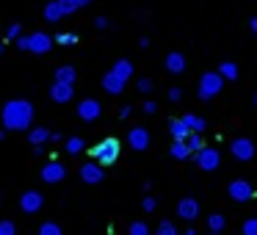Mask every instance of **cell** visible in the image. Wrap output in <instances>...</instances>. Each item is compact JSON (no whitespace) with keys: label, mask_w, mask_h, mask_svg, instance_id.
<instances>
[{"label":"cell","mask_w":257,"mask_h":235,"mask_svg":"<svg viewBox=\"0 0 257 235\" xmlns=\"http://www.w3.org/2000/svg\"><path fill=\"white\" fill-rule=\"evenodd\" d=\"M108 25H111V23H108V17H97L94 20V28H100V31H105Z\"/></svg>","instance_id":"obj_40"},{"label":"cell","mask_w":257,"mask_h":235,"mask_svg":"<svg viewBox=\"0 0 257 235\" xmlns=\"http://www.w3.org/2000/svg\"><path fill=\"white\" fill-rule=\"evenodd\" d=\"M227 194L232 202H249V199H254V185L249 180H232L227 185Z\"/></svg>","instance_id":"obj_7"},{"label":"cell","mask_w":257,"mask_h":235,"mask_svg":"<svg viewBox=\"0 0 257 235\" xmlns=\"http://www.w3.org/2000/svg\"><path fill=\"white\" fill-rule=\"evenodd\" d=\"M50 141H53V144H61V141H67V139H64L61 133H50Z\"/></svg>","instance_id":"obj_43"},{"label":"cell","mask_w":257,"mask_h":235,"mask_svg":"<svg viewBox=\"0 0 257 235\" xmlns=\"http://www.w3.org/2000/svg\"><path fill=\"white\" fill-rule=\"evenodd\" d=\"M130 113H133V108H130V105H122V108H119V119H127Z\"/></svg>","instance_id":"obj_42"},{"label":"cell","mask_w":257,"mask_h":235,"mask_svg":"<svg viewBox=\"0 0 257 235\" xmlns=\"http://www.w3.org/2000/svg\"><path fill=\"white\" fill-rule=\"evenodd\" d=\"M240 232H243V235H257V216L246 218L243 227H240Z\"/></svg>","instance_id":"obj_34"},{"label":"cell","mask_w":257,"mask_h":235,"mask_svg":"<svg viewBox=\"0 0 257 235\" xmlns=\"http://www.w3.org/2000/svg\"><path fill=\"white\" fill-rule=\"evenodd\" d=\"M136 86H139V91H141V94H150V91H152V86H155V83H152L150 78H141Z\"/></svg>","instance_id":"obj_37"},{"label":"cell","mask_w":257,"mask_h":235,"mask_svg":"<svg viewBox=\"0 0 257 235\" xmlns=\"http://www.w3.org/2000/svg\"><path fill=\"white\" fill-rule=\"evenodd\" d=\"M183 122L188 125V130H191V133H202V130L207 128V119H205V116H199V113H185V116H183Z\"/></svg>","instance_id":"obj_21"},{"label":"cell","mask_w":257,"mask_h":235,"mask_svg":"<svg viewBox=\"0 0 257 235\" xmlns=\"http://www.w3.org/2000/svg\"><path fill=\"white\" fill-rule=\"evenodd\" d=\"M127 235H152V229H150L147 221H133L127 227Z\"/></svg>","instance_id":"obj_29"},{"label":"cell","mask_w":257,"mask_h":235,"mask_svg":"<svg viewBox=\"0 0 257 235\" xmlns=\"http://www.w3.org/2000/svg\"><path fill=\"white\" fill-rule=\"evenodd\" d=\"M194 163L202 169V172H216L221 166V152L216 147H202L199 152H194Z\"/></svg>","instance_id":"obj_4"},{"label":"cell","mask_w":257,"mask_h":235,"mask_svg":"<svg viewBox=\"0 0 257 235\" xmlns=\"http://www.w3.org/2000/svg\"><path fill=\"white\" fill-rule=\"evenodd\" d=\"M64 150H67L69 155H80V152L86 150V141L80 139V136H69V139L64 141Z\"/></svg>","instance_id":"obj_25"},{"label":"cell","mask_w":257,"mask_h":235,"mask_svg":"<svg viewBox=\"0 0 257 235\" xmlns=\"http://www.w3.org/2000/svg\"><path fill=\"white\" fill-rule=\"evenodd\" d=\"M210 235H221V232H210Z\"/></svg>","instance_id":"obj_49"},{"label":"cell","mask_w":257,"mask_h":235,"mask_svg":"<svg viewBox=\"0 0 257 235\" xmlns=\"http://www.w3.org/2000/svg\"><path fill=\"white\" fill-rule=\"evenodd\" d=\"M119 155H122V144H119V139H102L97 147H91V158H94L102 169L111 166V163H116Z\"/></svg>","instance_id":"obj_2"},{"label":"cell","mask_w":257,"mask_h":235,"mask_svg":"<svg viewBox=\"0 0 257 235\" xmlns=\"http://www.w3.org/2000/svg\"><path fill=\"white\" fill-rule=\"evenodd\" d=\"M3 53H6V45H3V42H0V56H3Z\"/></svg>","instance_id":"obj_47"},{"label":"cell","mask_w":257,"mask_h":235,"mask_svg":"<svg viewBox=\"0 0 257 235\" xmlns=\"http://www.w3.org/2000/svg\"><path fill=\"white\" fill-rule=\"evenodd\" d=\"M216 72L221 75L224 80H238L240 69H238V64H235V61H221V64H218V69H216Z\"/></svg>","instance_id":"obj_22"},{"label":"cell","mask_w":257,"mask_h":235,"mask_svg":"<svg viewBox=\"0 0 257 235\" xmlns=\"http://www.w3.org/2000/svg\"><path fill=\"white\" fill-rule=\"evenodd\" d=\"M42 180H45V183H61L64 177H67V166H64V163H58V161H47L45 166H42Z\"/></svg>","instance_id":"obj_12"},{"label":"cell","mask_w":257,"mask_h":235,"mask_svg":"<svg viewBox=\"0 0 257 235\" xmlns=\"http://www.w3.org/2000/svg\"><path fill=\"white\" fill-rule=\"evenodd\" d=\"M124 83H127V80H122L116 72H105V75H102V89H105L108 94H122Z\"/></svg>","instance_id":"obj_16"},{"label":"cell","mask_w":257,"mask_h":235,"mask_svg":"<svg viewBox=\"0 0 257 235\" xmlns=\"http://www.w3.org/2000/svg\"><path fill=\"white\" fill-rule=\"evenodd\" d=\"M183 235H196V229H185V232Z\"/></svg>","instance_id":"obj_46"},{"label":"cell","mask_w":257,"mask_h":235,"mask_svg":"<svg viewBox=\"0 0 257 235\" xmlns=\"http://www.w3.org/2000/svg\"><path fill=\"white\" fill-rule=\"evenodd\" d=\"M229 152H232V158L235 161H251V158L257 155V147H254V141L251 139H246V136H240V139H235L232 144H229Z\"/></svg>","instance_id":"obj_6"},{"label":"cell","mask_w":257,"mask_h":235,"mask_svg":"<svg viewBox=\"0 0 257 235\" xmlns=\"http://www.w3.org/2000/svg\"><path fill=\"white\" fill-rule=\"evenodd\" d=\"M155 235H177V227H174L172 221H161L155 229Z\"/></svg>","instance_id":"obj_33"},{"label":"cell","mask_w":257,"mask_h":235,"mask_svg":"<svg viewBox=\"0 0 257 235\" xmlns=\"http://www.w3.org/2000/svg\"><path fill=\"white\" fill-rule=\"evenodd\" d=\"M61 17H67V12H64V6L58 3V0H50L45 6V20L47 23H58Z\"/></svg>","instance_id":"obj_19"},{"label":"cell","mask_w":257,"mask_h":235,"mask_svg":"<svg viewBox=\"0 0 257 235\" xmlns=\"http://www.w3.org/2000/svg\"><path fill=\"white\" fill-rule=\"evenodd\" d=\"M72 97H75V86L53 80V86H50V100H53V102L64 105V102H72Z\"/></svg>","instance_id":"obj_13"},{"label":"cell","mask_w":257,"mask_h":235,"mask_svg":"<svg viewBox=\"0 0 257 235\" xmlns=\"http://www.w3.org/2000/svg\"><path fill=\"white\" fill-rule=\"evenodd\" d=\"M0 122H3V130H31V125H34V102L23 100V97L3 102Z\"/></svg>","instance_id":"obj_1"},{"label":"cell","mask_w":257,"mask_h":235,"mask_svg":"<svg viewBox=\"0 0 257 235\" xmlns=\"http://www.w3.org/2000/svg\"><path fill=\"white\" fill-rule=\"evenodd\" d=\"M185 144L191 147V152H199L202 147H205V141H202V133H191L188 139H185Z\"/></svg>","instance_id":"obj_32"},{"label":"cell","mask_w":257,"mask_h":235,"mask_svg":"<svg viewBox=\"0 0 257 235\" xmlns=\"http://www.w3.org/2000/svg\"><path fill=\"white\" fill-rule=\"evenodd\" d=\"M58 3L64 6V12H67V14H72V12H78V9H86L91 0H58Z\"/></svg>","instance_id":"obj_28"},{"label":"cell","mask_w":257,"mask_h":235,"mask_svg":"<svg viewBox=\"0 0 257 235\" xmlns=\"http://www.w3.org/2000/svg\"><path fill=\"white\" fill-rule=\"evenodd\" d=\"M20 36H23V25H20V23H14V25H9V28H6L3 39H6V42H17Z\"/></svg>","instance_id":"obj_30"},{"label":"cell","mask_w":257,"mask_h":235,"mask_svg":"<svg viewBox=\"0 0 257 235\" xmlns=\"http://www.w3.org/2000/svg\"><path fill=\"white\" fill-rule=\"evenodd\" d=\"M28 141H31L34 147L47 144V141H50V130H47V128H31V130H28Z\"/></svg>","instance_id":"obj_23"},{"label":"cell","mask_w":257,"mask_h":235,"mask_svg":"<svg viewBox=\"0 0 257 235\" xmlns=\"http://www.w3.org/2000/svg\"><path fill=\"white\" fill-rule=\"evenodd\" d=\"M141 108H144V113H155V111H158V102L147 100V102H144V105H141Z\"/></svg>","instance_id":"obj_41"},{"label":"cell","mask_w":257,"mask_h":235,"mask_svg":"<svg viewBox=\"0 0 257 235\" xmlns=\"http://www.w3.org/2000/svg\"><path fill=\"white\" fill-rule=\"evenodd\" d=\"M169 136H172V141H185L191 136V130H188V125L183 122V116L180 119H169Z\"/></svg>","instance_id":"obj_17"},{"label":"cell","mask_w":257,"mask_h":235,"mask_svg":"<svg viewBox=\"0 0 257 235\" xmlns=\"http://www.w3.org/2000/svg\"><path fill=\"white\" fill-rule=\"evenodd\" d=\"M150 141H152V136H150V130L147 128H130V133H127V147L130 150H136V152H144L147 147H150Z\"/></svg>","instance_id":"obj_10"},{"label":"cell","mask_w":257,"mask_h":235,"mask_svg":"<svg viewBox=\"0 0 257 235\" xmlns=\"http://www.w3.org/2000/svg\"><path fill=\"white\" fill-rule=\"evenodd\" d=\"M249 31H251V34H257V17L249 20Z\"/></svg>","instance_id":"obj_45"},{"label":"cell","mask_w":257,"mask_h":235,"mask_svg":"<svg viewBox=\"0 0 257 235\" xmlns=\"http://www.w3.org/2000/svg\"><path fill=\"white\" fill-rule=\"evenodd\" d=\"M53 78L58 80V83H69V86H75V80H78V69L72 67V64H64V67H58L56 69V75Z\"/></svg>","instance_id":"obj_18"},{"label":"cell","mask_w":257,"mask_h":235,"mask_svg":"<svg viewBox=\"0 0 257 235\" xmlns=\"http://www.w3.org/2000/svg\"><path fill=\"white\" fill-rule=\"evenodd\" d=\"M224 227H227V218H224L221 213H210V216H207V229H210V232H224Z\"/></svg>","instance_id":"obj_26"},{"label":"cell","mask_w":257,"mask_h":235,"mask_svg":"<svg viewBox=\"0 0 257 235\" xmlns=\"http://www.w3.org/2000/svg\"><path fill=\"white\" fill-rule=\"evenodd\" d=\"M80 180H83L86 185H97V183L105 180V169H102L97 161H89V163L80 166Z\"/></svg>","instance_id":"obj_11"},{"label":"cell","mask_w":257,"mask_h":235,"mask_svg":"<svg viewBox=\"0 0 257 235\" xmlns=\"http://www.w3.org/2000/svg\"><path fill=\"white\" fill-rule=\"evenodd\" d=\"M53 39H56L58 47H72V45L80 42V36L78 34H58V36H53Z\"/></svg>","instance_id":"obj_27"},{"label":"cell","mask_w":257,"mask_h":235,"mask_svg":"<svg viewBox=\"0 0 257 235\" xmlns=\"http://www.w3.org/2000/svg\"><path fill=\"white\" fill-rule=\"evenodd\" d=\"M155 207H158L155 196H144V199H141V210H144V213H152Z\"/></svg>","instance_id":"obj_35"},{"label":"cell","mask_w":257,"mask_h":235,"mask_svg":"<svg viewBox=\"0 0 257 235\" xmlns=\"http://www.w3.org/2000/svg\"><path fill=\"white\" fill-rule=\"evenodd\" d=\"M139 47H141V50H147V47H150V36H141V39H139Z\"/></svg>","instance_id":"obj_44"},{"label":"cell","mask_w":257,"mask_h":235,"mask_svg":"<svg viewBox=\"0 0 257 235\" xmlns=\"http://www.w3.org/2000/svg\"><path fill=\"white\" fill-rule=\"evenodd\" d=\"M0 36H3V31H0Z\"/></svg>","instance_id":"obj_50"},{"label":"cell","mask_w":257,"mask_h":235,"mask_svg":"<svg viewBox=\"0 0 257 235\" xmlns=\"http://www.w3.org/2000/svg\"><path fill=\"white\" fill-rule=\"evenodd\" d=\"M169 100L180 102V100H183V89H180V86H172V89H169Z\"/></svg>","instance_id":"obj_38"},{"label":"cell","mask_w":257,"mask_h":235,"mask_svg":"<svg viewBox=\"0 0 257 235\" xmlns=\"http://www.w3.org/2000/svg\"><path fill=\"white\" fill-rule=\"evenodd\" d=\"M111 72H116L122 80H130V78H133V64H130L127 58H119V61L113 64V69H111Z\"/></svg>","instance_id":"obj_24"},{"label":"cell","mask_w":257,"mask_h":235,"mask_svg":"<svg viewBox=\"0 0 257 235\" xmlns=\"http://www.w3.org/2000/svg\"><path fill=\"white\" fill-rule=\"evenodd\" d=\"M169 155H172L174 161H185V158H191L194 152H191V147L185 144V141H172V147H169Z\"/></svg>","instance_id":"obj_20"},{"label":"cell","mask_w":257,"mask_h":235,"mask_svg":"<svg viewBox=\"0 0 257 235\" xmlns=\"http://www.w3.org/2000/svg\"><path fill=\"white\" fill-rule=\"evenodd\" d=\"M39 235H64V229L58 227L56 221H45V224L39 227Z\"/></svg>","instance_id":"obj_31"},{"label":"cell","mask_w":257,"mask_h":235,"mask_svg":"<svg viewBox=\"0 0 257 235\" xmlns=\"http://www.w3.org/2000/svg\"><path fill=\"white\" fill-rule=\"evenodd\" d=\"M42 205H45V196H42V191L36 188H28L20 194V210L28 213V216H34V213L42 210Z\"/></svg>","instance_id":"obj_5"},{"label":"cell","mask_w":257,"mask_h":235,"mask_svg":"<svg viewBox=\"0 0 257 235\" xmlns=\"http://www.w3.org/2000/svg\"><path fill=\"white\" fill-rule=\"evenodd\" d=\"M163 67H166L169 75H183L185 67H188V61H185L183 53L172 50V53H166V58H163Z\"/></svg>","instance_id":"obj_14"},{"label":"cell","mask_w":257,"mask_h":235,"mask_svg":"<svg viewBox=\"0 0 257 235\" xmlns=\"http://www.w3.org/2000/svg\"><path fill=\"white\" fill-rule=\"evenodd\" d=\"M14 45H17V50H31V42H28V36H20V39L14 42Z\"/></svg>","instance_id":"obj_39"},{"label":"cell","mask_w":257,"mask_h":235,"mask_svg":"<svg viewBox=\"0 0 257 235\" xmlns=\"http://www.w3.org/2000/svg\"><path fill=\"white\" fill-rule=\"evenodd\" d=\"M177 216L185 218V221H194V218L199 216V202H196L194 196H183V199L177 202Z\"/></svg>","instance_id":"obj_15"},{"label":"cell","mask_w":257,"mask_h":235,"mask_svg":"<svg viewBox=\"0 0 257 235\" xmlns=\"http://www.w3.org/2000/svg\"><path fill=\"white\" fill-rule=\"evenodd\" d=\"M28 42H31V53H36V56L50 53L53 45H56V39H53L50 34H45V31H34V34L28 36Z\"/></svg>","instance_id":"obj_9"},{"label":"cell","mask_w":257,"mask_h":235,"mask_svg":"<svg viewBox=\"0 0 257 235\" xmlns=\"http://www.w3.org/2000/svg\"><path fill=\"white\" fill-rule=\"evenodd\" d=\"M78 116L83 122H97L102 116V102H97L94 97H86V100L78 102Z\"/></svg>","instance_id":"obj_8"},{"label":"cell","mask_w":257,"mask_h":235,"mask_svg":"<svg viewBox=\"0 0 257 235\" xmlns=\"http://www.w3.org/2000/svg\"><path fill=\"white\" fill-rule=\"evenodd\" d=\"M254 105H257V91H254Z\"/></svg>","instance_id":"obj_48"},{"label":"cell","mask_w":257,"mask_h":235,"mask_svg":"<svg viewBox=\"0 0 257 235\" xmlns=\"http://www.w3.org/2000/svg\"><path fill=\"white\" fill-rule=\"evenodd\" d=\"M224 83H227V80L218 72H205L199 78V83H196V94H199V100H213L216 94H221Z\"/></svg>","instance_id":"obj_3"},{"label":"cell","mask_w":257,"mask_h":235,"mask_svg":"<svg viewBox=\"0 0 257 235\" xmlns=\"http://www.w3.org/2000/svg\"><path fill=\"white\" fill-rule=\"evenodd\" d=\"M0 235H17L14 221H0Z\"/></svg>","instance_id":"obj_36"}]
</instances>
